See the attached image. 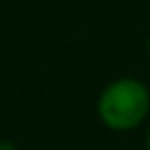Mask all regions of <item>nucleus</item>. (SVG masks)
<instances>
[{
  "label": "nucleus",
  "mask_w": 150,
  "mask_h": 150,
  "mask_svg": "<svg viewBox=\"0 0 150 150\" xmlns=\"http://www.w3.org/2000/svg\"><path fill=\"white\" fill-rule=\"evenodd\" d=\"M98 122L115 134H129L150 117V87L134 75L110 80L96 96Z\"/></svg>",
  "instance_id": "1"
},
{
  "label": "nucleus",
  "mask_w": 150,
  "mask_h": 150,
  "mask_svg": "<svg viewBox=\"0 0 150 150\" xmlns=\"http://www.w3.org/2000/svg\"><path fill=\"white\" fill-rule=\"evenodd\" d=\"M0 150H19L14 141H0Z\"/></svg>",
  "instance_id": "2"
},
{
  "label": "nucleus",
  "mask_w": 150,
  "mask_h": 150,
  "mask_svg": "<svg viewBox=\"0 0 150 150\" xmlns=\"http://www.w3.org/2000/svg\"><path fill=\"white\" fill-rule=\"evenodd\" d=\"M143 148H145V150H150V124H148V129H145V136H143Z\"/></svg>",
  "instance_id": "3"
},
{
  "label": "nucleus",
  "mask_w": 150,
  "mask_h": 150,
  "mask_svg": "<svg viewBox=\"0 0 150 150\" xmlns=\"http://www.w3.org/2000/svg\"><path fill=\"white\" fill-rule=\"evenodd\" d=\"M145 52H148V56H150V35L145 38Z\"/></svg>",
  "instance_id": "4"
}]
</instances>
